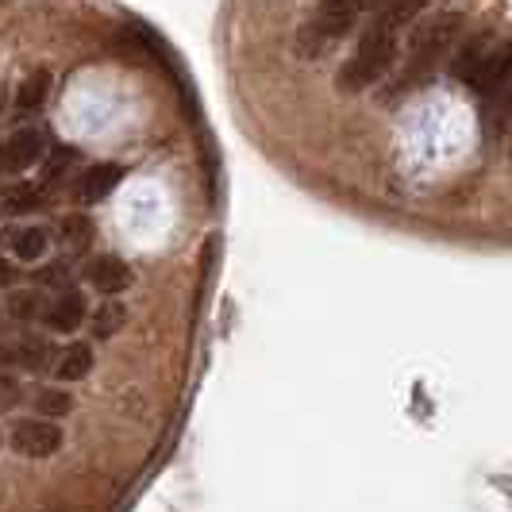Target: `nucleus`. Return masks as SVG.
I'll list each match as a JSON object with an SVG mask.
<instances>
[{"label":"nucleus","mask_w":512,"mask_h":512,"mask_svg":"<svg viewBox=\"0 0 512 512\" xmlns=\"http://www.w3.org/2000/svg\"><path fill=\"white\" fill-rule=\"evenodd\" d=\"M424 8H428V0H374L366 35L359 39L355 54L339 66L335 85H339L343 93H362V89L378 85V81L393 70V62H397L401 27H409Z\"/></svg>","instance_id":"nucleus-1"},{"label":"nucleus","mask_w":512,"mask_h":512,"mask_svg":"<svg viewBox=\"0 0 512 512\" xmlns=\"http://www.w3.org/2000/svg\"><path fill=\"white\" fill-rule=\"evenodd\" d=\"M462 24H466V20H462L459 12H439L432 20L416 24V31H412V39H409V54H405V62H401V74H397V85H393L389 97H405L412 89L428 85L432 74L439 70V62L455 51V43H459V35H462Z\"/></svg>","instance_id":"nucleus-2"},{"label":"nucleus","mask_w":512,"mask_h":512,"mask_svg":"<svg viewBox=\"0 0 512 512\" xmlns=\"http://www.w3.org/2000/svg\"><path fill=\"white\" fill-rule=\"evenodd\" d=\"M374 12V0H320L316 12L308 16V24L301 27L297 43L305 58H320L324 47L339 43L343 35H351L362 16Z\"/></svg>","instance_id":"nucleus-3"},{"label":"nucleus","mask_w":512,"mask_h":512,"mask_svg":"<svg viewBox=\"0 0 512 512\" xmlns=\"http://www.w3.org/2000/svg\"><path fill=\"white\" fill-rule=\"evenodd\" d=\"M8 447L24 459H51L54 451L62 447V428L51 424V416H27L16 420L8 432Z\"/></svg>","instance_id":"nucleus-4"},{"label":"nucleus","mask_w":512,"mask_h":512,"mask_svg":"<svg viewBox=\"0 0 512 512\" xmlns=\"http://www.w3.org/2000/svg\"><path fill=\"white\" fill-rule=\"evenodd\" d=\"M43 158H47V139H43V131L20 128L8 139V147H4V170H8V174H24V170H31V166L43 162Z\"/></svg>","instance_id":"nucleus-5"},{"label":"nucleus","mask_w":512,"mask_h":512,"mask_svg":"<svg viewBox=\"0 0 512 512\" xmlns=\"http://www.w3.org/2000/svg\"><path fill=\"white\" fill-rule=\"evenodd\" d=\"M85 282L93 285L97 293H104V297H116V293H124V289L135 282V274H131V266L124 262V258L101 255V258H93V262H89Z\"/></svg>","instance_id":"nucleus-6"},{"label":"nucleus","mask_w":512,"mask_h":512,"mask_svg":"<svg viewBox=\"0 0 512 512\" xmlns=\"http://www.w3.org/2000/svg\"><path fill=\"white\" fill-rule=\"evenodd\" d=\"M43 324L58 335L77 332V328L85 324V297H81L77 289H70V285H66V289H58L51 308H47V320H43Z\"/></svg>","instance_id":"nucleus-7"},{"label":"nucleus","mask_w":512,"mask_h":512,"mask_svg":"<svg viewBox=\"0 0 512 512\" xmlns=\"http://www.w3.org/2000/svg\"><path fill=\"white\" fill-rule=\"evenodd\" d=\"M493 47H497V39H493L489 31L474 35V39H466L459 51H455V58H451V77L462 81V85H470V81L478 77V70L486 66V58Z\"/></svg>","instance_id":"nucleus-8"},{"label":"nucleus","mask_w":512,"mask_h":512,"mask_svg":"<svg viewBox=\"0 0 512 512\" xmlns=\"http://www.w3.org/2000/svg\"><path fill=\"white\" fill-rule=\"evenodd\" d=\"M120 178H124V170H120L116 162H97V166H89V170L81 174V181H77V201H81V205H97V201H104V197L120 185Z\"/></svg>","instance_id":"nucleus-9"},{"label":"nucleus","mask_w":512,"mask_h":512,"mask_svg":"<svg viewBox=\"0 0 512 512\" xmlns=\"http://www.w3.org/2000/svg\"><path fill=\"white\" fill-rule=\"evenodd\" d=\"M58 359L51 351V343L47 339H39V335H24L20 343H8L4 347V362L8 366H20L27 374H39V370H47V362Z\"/></svg>","instance_id":"nucleus-10"},{"label":"nucleus","mask_w":512,"mask_h":512,"mask_svg":"<svg viewBox=\"0 0 512 512\" xmlns=\"http://www.w3.org/2000/svg\"><path fill=\"white\" fill-rule=\"evenodd\" d=\"M93 347L89 343H70V347H62L58 351V359H54V378L58 382H81V378H89V370H93Z\"/></svg>","instance_id":"nucleus-11"},{"label":"nucleus","mask_w":512,"mask_h":512,"mask_svg":"<svg viewBox=\"0 0 512 512\" xmlns=\"http://www.w3.org/2000/svg\"><path fill=\"white\" fill-rule=\"evenodd\" d=\"M47 308H51V301L43 297V289H12L8 293V316L20 320V324L47 320Z\"/></svg>","instance_id":"nucleus-12"},{"label":"nucleus","mask_w":512,"mask_h":512,"mask_svg":"<svg viewBox=\"0 0 512 512\" xmlns=\"http://www.w3.org/2000/svg\"><path fill=\"white\" fill-rule=\"evenodd\" d=\"M47 247H51V239H47V231L43 228H12L8 231V251L20 258V262H39V258L47 255Z\"/></svg>","instance_id":"nucleus-13"},{"label":"nucleus","mask_w":512,"mask_h":512,"mask_svg":"<svg viewBox=\"0 0 512 512\" xmlns=\"http://www.w3.org/2000/svg\"><path fill=\"white\" fill-rule=\"evenodd\" d=\"M43 208H47V197L31 181H20V185L4 189V212L8 216H31V212H43Z\"/></svg>","instance_id":"nucleus-14"},{"label":"nucleus","mask_w":512,"mask_h":512,"mask_svg":"<svg viewBox=\"0 0 512 512\" xmlns=\"http://www.w3.org/2000/svg\"><path fill=\"white\" fill-rule=\"evenodd\" d=\"M47 93H51V70H31L24 77V85H20V93H16V108L35 112V108H43Z\"/></svg>","instance_id":"nucleus-15"},{"label":"nucleus","mask_w":512,"mask_h":512,"mask_svg":"<svg viewBox=\"0 0 512 512\" xmlns=\"http://www.w3.org/2000/svg\"><path fill=\"white\" fill-rule=\"evenodd\" d=\"M124 320H128V308L120 305V301H104L93 312V332H97V339H112V335L124 328Z\"/></svg>","instance_id":"nucleus-16"},{"label":"nucleus","mask_w":512,"mask_h":512,"mask_svg":"<svg viewBox=\"0 0 512 512\" xmlns=\"http://www.w3.org/2000/svg\"><path fill=\"white\" fill-rule=\"evenodd\" d=\"M35 409H39V416L62 420V416L74 412V397H70L66 389H39V393H35Z\"/></svg>","instance_id":"nucleus-17"},{"label":"nucleus","mask_w":512,"mask_h":512,"mask_svg":"<svg viewBox=\"0 0 512 512\" xmlns=\"http://www.w3.org/2000/svg\"><path fill=\"white\" fill-rule=\"evenodd\" d=\"M62 235H66L74 247H81V243L93 235V224H89V220H81V216H70V220H62Z\"/></svg>","instance_id":"nucleus-18"},{"label":"nucleus","mask_w":512,"mask_h":512,"mask_svg":"<svg viewBox=\"0 0 512 512\" xmlns=\"http://www.w3.org/2000/svg\"><path fill=\"white\" fill-rule=\"evenodd\" d=\"M39 282H43V285H58V289H62V282H66V266H62V262H51V266L39 274Z\"/></svg>","instance_id":"nucleus-19"},{"label":"nucleus","mask_w":512,"mask_h":512,"mask_svg":"<svg viewBox=\"0 0 512 512\" xmlns=\"http://www.w3.org/2000/svg\"><path fill=\"white\" fill-rule=\"evenodd\" d=\"M0 389H4V409H12V405L20 401V389H16V378H12V374H4V378H0Z\"/></svg>","instance_id":"nucleus-20"},{"label":"nucleus","mask_w":512,"mask_h":512,"mask_svg":"<svg viewBox=\"0 0 512 512\" xmlns=\"http://www.w3.org/2000/svg\"><path fill=\"white\" fill-rule=\"evenodd\" d=\"M509 124H512V120H509Z\"/></svg>","instance_id":"nucleus-21"}]
</instances>
